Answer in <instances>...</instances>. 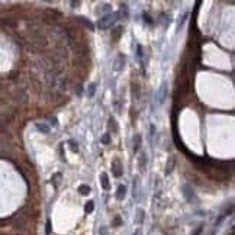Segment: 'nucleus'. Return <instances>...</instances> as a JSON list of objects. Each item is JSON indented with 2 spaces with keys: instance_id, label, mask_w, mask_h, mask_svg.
Here are the masks:
<instances>
[{
  "instance_id": "nucleus-1",
  "label": "nucleus",
  "mask_w": 235,
  "mask_h": 235,
  "mask_svg": "<svg viewBox=\"0 0 235 235\" xmlns=\"http://www.w3.org/2000/svg\"><path fill=\"white\" fill-rule=\"evenodd\" d=\"M119 18V13H109V15H105V16H102L99 21H97V26L100 29H107L111 28Z\"/></svg>"
},
{
  "instance_id": "nucleus-2",
  "label": "nucleus",
  "mask_w": 235,
  "mask_h": 235,
  "mask_svg": "<svg viewBox=\"0 0 235 235\" xmlns=\"http://www.w3.org/2000/svg\"><path fill=\"white\" fill-rule=\"evenodd\" d=\"M165 96H167V84L163 83V86L158 89V93H157V100H158V103H164Z\"/></svg>"
},
{
  "instance_id": "nucleus-3",
  "label": "nucleus",
  "mask_w": 235,
  "mask_h": 235,
  "mask_svg": "<svg viewBox=\"0 0 235 235\" xmlns=\"http://www.w3.org/2000/svg\"><path fill=\"white\" fill-rule=\"evenodd\" d=\"M125 193H126V189H125V186H119L118 187V193H116V197L119 199V200H122L123 197H125Z\"/></svg>"
},
{
  "instance_id": "nucleus-4",
  "label": "nucleus",
  "mask_w": 235,
  "mask_h": 235,
  "mask_svg": "<svg viewBox=\"0 0 235 235\" xmlns=\"http://www.w3.org/2000/svg\"><path fill=\"white\" fill-rule=\"evenodd\" d=\"M100 177H102V186H103V189H109V179H107V174L106 173H102L100 174Z\"/></svg>"
},
{
  "instance_id": "nucleus-5",
  "label": "nucleus",
  "mask_w": 235,
  "mask_h": 235,
  "mask_svg": "<svg viewBox=\"0 0 235 235\" xmlns=\"http://www.w3.org/2000/svg\"><path fill=\"white\" fill-rule=\"evenodd\" d=\"M93 209H95V202H93V200L87 202V203H86V208H84V211H86L87 213H91V212H93Z\"/></svg>"
},
{
  "instance_id": "nucleus-6",
  "label": "nucleus",
  "mask_w": 235,
  "mask_h": 235,
  "mask_svg": "<svg viewBox=\"0 0 235 235\" xmlns=\"http://www.w3.org/2000/svg\"><path fill=\"white\" fill-rule=\"evenodd\" d=\"M36 129L41 131V132H44V134H48V132H50V126H46V125H44V123H42V125L38 123V125H36Z\"/></svg>"
},
{
  "instance_id": "nucleus-7",
  "label": "nucleus",
  "mask_w": 235,
  "mask_h": 235,
  "mask_svg": "<svg viewBox=\"0 0 235 235\" xmlns=\"http://www.w3.org/2000/svg\"><path fill=\"white\" fill-rule=\"evenodd\" d=\"M78 190H80V193H81V195H87V193H90V187H89L87 184H81Z\"/></svg>"
},
{
  "instance_id": "nucleus-8",
  "label": "nucleus",
  "mask_w": 235,
  "mask_h": 235,
  "mask_svg": "<svg viewBox=\"0 0 235 235\" xmlns=\"http://www.w3.org/2000/svg\"><path fill=\"white\" fill-rule=\"evenodd\" d=\"M95 91H96V84H95V83H91V84L89 86V91H87V93H89V96L91 97L93 95H95Z\"/></svg>"
},
{
  "instance_id": "nucleus-9",
  "label": "nucleus",
  "mask_w": 235,
  "mask_h": 235,
  "mask_svg": "<svg viewBox=\"0 0 235 235\" xmlns=\"http://www.w3.org/2000/svg\"><path fill=\"white\" fill-rule=\"evenodd\" d=\"M123 60H125V57H122V55H120V57H119V61L116 62V67H115V70H120V68H122V66H120V61H123Z\"/></svg>"
},
{
  "instance_id": "nucleus-10",
  "label": "nucleus",
  "mask_w": 235,
  "mask_h": 235,
  "mask_svg": "<svg viewBox=\"0 0 235 235\" xmlns=\"http://www.w3.org/2000/svg\"><path fill=\"white\" fill-rule=\"evenodd\" d=\"M141 168H142V171H144V168H145V154L141 157Z\"/></svg>"
},
{
  "instance_id": "nucleus-11",
  "label": "nucleus",
  "mask_w": 235,
  "mask_h": 235,
  "mask_svg": "<svg viewBox=\"0 0 235 235\" xmlns=\"http://www.w3.org/2000/svg\"><path fill=\"white\" fill-rule=\"evenodd\" d=\"M70 144L73 145V147H71V150H73L74 152H75V151H78V147L75 145V142H74V141H70Z\"/></svg>"
},
{
  "instance_id": "nucleus-12",
  "label": "nucleus",
  "mask_w": 235,
  "mask_h": 235,
  "mask_svg": "<svg viewBox=\"0 0 235 235\" xmlns=\"http://www.w3.org/2000/svg\"><path fill=\"white\" fill-rule=\"evenodd\" d=\"M102 141H103L105 144H107V142H109V136H107V135H106V136H103V139H102Z\"/></svg>"
},
{
  "instance_id": "nucleus-13",
  "label": "nucleus",
  "mask_w": 235,
  "mask_h": 235,
  "mask_svg": "<svg viewBox=\"0 0 235 235\" xmlns=\"http://www.w3.org/2000/svg\"><path fill=\"white\" fill-rule=\"evenodd\" d=\"M200 232H202V226H200V228H197V231H196V232H195L193 235H199Z\"/></svg>"
},
{
  "instance_id": "nucleus-14",
  "label": "nucleus",
  "mask_w": 235,
  "mask_h": 235,
  "mask_svg": "<svg viewBox=\"0 0 235 235\" xmlns=\"http://www.w3.org/2000/svg\"><path fill=\"white\" fill-rule=\"evenodd\" d=\"M134 235H139V231H136V234H134Z\"/></svg>"
}]
</instances>
